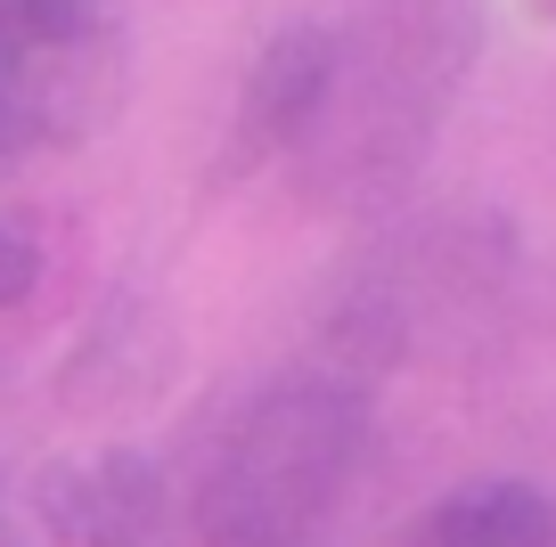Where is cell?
I'll use <instances>...</instances> for the list:
<instances>
[{"mask_svg":"<svg viewBox=\"0 0 556 547\" xmlns=\"http://www.w3.org/2000/svg\"><path fill=\"white\" fill-rule=\"evenodd\" d=\"M34 287H41V245L17 221H0V310H17Z\"/></svg>","mask_w":556,"mask_h":547,"instance_id":"obj_8","label":"cell"},{"mask_svg":"<svg viewBox=\"0 0 556 547\" xmlns=\"http://www.w3.org/2000/svg\"><path fill=\"white\" fill-rule=\"evenodd\" d=\"M74 115H83V106H74V90L41 82V74L17 66V58H0V180H9V171L41 148V139L66 131Z\"/></svg>","mask_w":556,"mask_h":547,"instance_id":"obj_7","label":"cell"},{"mask_svg":"<svg viewBox=\"0 0 556 547\" xmlns=\"http://www.w3.org/2000/svg\"><path fill=\"white\" fill-rule=\"evenodd\" d=\"M123 0H0V58L34 66L41 82L74 90L106 50Z\"/></svg>","mask_w":556,"mask_h":547,"instance_id":"obj_6","label":"cell"},{"mask_svg":"<svg viewBox=\"0 0 556 547\" xmlns=\"http://www.w3.org/2000/svg\"><path fill=\"white\" fill-rule=\"evenodd\" d=\"M377 442L361 377L295 368L238 400L189 491V547H312Z\"/></svg>","mask_w":556,"mask_h":547,"instance_id":"obj_2","label":"cell"},{"mask_svg":"<svg viewBox=\"0 0 556 547\" xmlns=\"http://www.w3.org/2000/svg\"><path fill=\"white\" fill-rule=\"evenodd\" d=\"M34 514L58 547H156L173 514V482L148 449L50 458V474L34 482Z\"/></svg>","mask_w":556,"mask_h":547,"instance_id":"obj_4","label":"cell"},{"mask_svg":"<svg viewBox=\"0 0 556 547\" xmlns=\"http://www.w3.org/2000/svg\"><path fill=\"white\" fill-rule=\"evenodd\" d=\"M401 547H556V498L540 482L491 474V482L434 498L401 531Z\"/></svg>","mask_w":556,"mask_h":547,"instance_id":"obj_5","label":"cell"},{"mask_svg":"<svg viewBox=\"0 0 556 547\" xmlns=\"http://www.w3.org/2000/svg\"><path fill=\"white\" fill-rule=\"evenodd\" d=\"M475 58H483V0H361L352 25H336V90L295 148L303 196L344 213L409 196Z\"/></svg>","mask_w":556,"mask_h":547,"instance_id":"obj_1","label":"cell"},{"mask_svg":"<svg viewBox=\"0 0 556 547\" xmlns=\"http://www.w3.org/2000/svg\"><path fill=\"white\" fill-rule=\"evenodd\" d=\"M328 90H336V25H312V17L278 25V34L254 50L245 82H238V106H229V139H222L213 180L229 189V180H245V171L295 155L303 139H312Z\"/></svg>","mask_w":556,"mask_h":547,"instance_id":"obj_3","label":"cell"}]
</instances>
